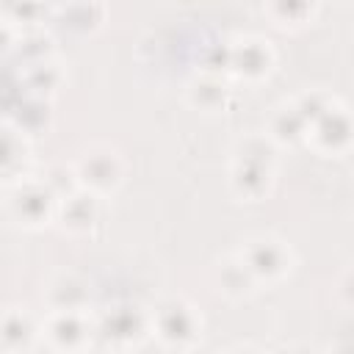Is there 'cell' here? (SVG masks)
<instances>
[{
  "mask_svg": "<svg viewBox=\"0 0 354 354\" xmlns=\"http://www.w3.org/2000/svg\"><path fill=\"white\" fill-rule=\"evenodd\" d=\"M277 183V144L268 136H246L232 152L230 185L243 202H260Z\"/></svg>",
  "mask_w": 354,
  "mask_h": 354,
  "instance_id": "cell-1",
  "label": "cell"
},
{
  "mask_svg": "<svg viewBox=\"0 0 354 354\" xmlns=\"http://www.w3.org/2000/svg\"><path fill=\"white\" fill-rule=\"evenodd\" d=\"M149 332L166 348H191L202 337V315L188 299L171 296L149 313Z\"/></svg>",
  "mask_w": 354,
  "mask_h": 354,
  "instance_id": "cell-2",
  "label": "cell"
},
{
  "mask_svg": "<svg viewBox=\"0 0 354 354\" xmlns=\"http://www.w3.org/2000/svg\"><path fill=\"white\" fill-rule=\"evenodd\" d=\"M238 257L243 260V266L249 268V274L254 277L257 285H277L282 282L293 266H296V254L293 249L277 238V235H257L249 238L241 249Z\"/></svg>",
  "mask_w": 354,
  "mask_h": 354,
  "instance_id": "cell-3",
  "label": "cell"
},
{
  "mask_svg": "<svg viewBox=\"0 0 354 354\" xmlns=\"http://www.w3.org/2000/svg\"><path fill=\"white\" fill-rule=\"evenodd\" d=\"M72 169H75L77 185L102 199L113 194L124 180V158L113 147H105V144L83 149L77 160L72 163Z\"/></svg>",
  "mask_w": 354,
  "mask_h": 354,
  "instance_id": "cell-4",
  "label": "cell"
},
{
  "mask_svg": "<svg viewBox=\"0 0 354 354\" xmlns=\"http://www.w3.org/2000/svg\"><path fill=\"white\" fill-rule=\"evenodd\" d=\"M149 335V313L138 304H113L102 310L94 321V337L108 348H130L138 346Z\"/></svg>",
  "mask_w": 354,
  "mask_h": 354,
  "instance_id": "cell-5",
  "label": "cell"
},
{
  "mask_svg": "<svg viewBox=\"0 0 354 354\" xmlns=\"http://www.w3.org/2000/svg\"><path fill=\"white\" fill-rule=\"evenodd\" d=\"M55 207H58V196L33 177H25L19 183L11 185L8 194V216L22 224V227H44L50 221H55Z\"/></svg>",
  "mask_w": 354,
  "mask_h": 354,
  "instance_id": "cell-6",
  "label": "cell"
},
{
  "mask_svg": "<svg viewBox=\"0 0 354 354\" xmlns=\"http://www.w3.org/2000/svg\"><path fill=\"white\" fill-rule=\"evenodd\" d=\"M304 141L318 152V155H346L351 147V113L348 108L335 100L324 113H318L310 124H307V136Z\"/></svg>",
  "mask_w": 354,
  "mask_h": 354,
  "instance_id": "cell-7",
  "label": "cell"
},
{
  "mask_svg": "<svg viewBox=\"0 0 354 354\" xmlns=\"http://www.w3.org/2000/svg\"><path fill=\"white\" fill-rule=\"evenodd\" d=\"M274 64H277V53L266 39L246 36V39H238V41L230 44L227 75H232L238 80L257 83V80L271 75Z\"/></svg>",
  "mask_w": 354,
  "mask_h": 354,
  "instance_id": "cell-8",
  "label": "cell"
},
{
  "mask_svg": "<svg viewBox=\"0 0 354 354\" xmlns=\"http://www.w3.org/2000/svg\"><path fill=\"white\" fill-rule=\"evenodd\" d=\"M41 337L53 348L77 351L91 343L94 321H88V313H77V310H47V321L41 324Z\"/></svg>",
  "mask_w": 354,
  "mask_h": 354,
  "instance_id": "cell-9",
  "label": "cell"
},
{
  "mask_svg": "<svg viewBox=\"0 0 354 354\" xmlns=\"http://www.w3.org/2000/svg\"><path fill=\"white\" fill-rule=\"evenodd\" d=\"M100 218H102V196H97V194H91V191L80 188V185L58 199L55 224L69 235L94 232Z\"/></svg>",
  "mask_w": 354,
  "mask_h": 354,
  "instance_id": "cell-10",
  "label": "cell"
},
{
  "mask_svg": "<svg viewBox=\"0 0 354 354\" xmlns=\"http://www.w3.org/2000/svg\"><path fill=\"white\" fill-rule=\"evenodd\" d=\"M30 163V144L17 124L0 122V185L25 180Z\"/></svg>",
  "mask_w": 354,
  "mask_h": 354,
  "instance_id": "cell-11",
  "label": "cell"
},
{
  "mask_svg": "<svg viewBox=\"0 0 354 354\" xmlns=\"http://www.w3.org/2000/svg\"><path fill=\"white\" fill-rule=\"evenodd\" d=\"M41 324L19 307L0 310V348L6 351H28L39 343Z\"/></svg>",
  "mask_w": 354,
  "mask_h": 354,
  "instance_id": "cell-12",
  "label": "cell"
},
{
  "mask_svg": "<svg viewBox=\"0 0 354 354\" xmlns=\"http://www.w3.org/2000/svg\"><path fill=\"white\" fill-rule=\"evenodd\" d=\"M44 301L47 310H77V313H88L91 304V290L88 282L77 274H55L47 288H44Z\"/></svg>",
  "mask_w": 354,
  "mask_h": 354,
  "instance_id": "cell-13",
  "label": "cell"
},
{
  "mask_svg": "<svg viewBox=\"0 0 354 354\" xmlns=\"http://www.w3.org/2000/svg\"><path fill=\"white\" fill-rule=\"evenodd\" d=\"M185 100L194 111H202V113H218L227 108V100H230V88H227V80L218 75V72H199L188 80L185 86Z\"/></svg>",
  "mask_w": 354,
  "mask_h": 354,
  "instance_id": "cell-14",
  "label": "cell"
},
{
  "mask_svg": "<svg viewBox=\"0 0 354 354\" xmlns=\"http://www.w3.org/2000/svg\"><path fill=\"white\" fill-rule=\"evenodd\" d=\"M213 285H216V293H221L230 301H243L260 288L238 254L224 257L213 266Z\"/></svg>",
  "mask_w": 354,
  "mask_h": 354,
  "instance_id": "cell-15",
  "label": "cell"
},
{
  "mask_svg": "<svg viewBox=\"0 0 354 354\" xmlns=\"http://www.w3.org/2000/svg\"><path fill=\"white\" fill-rule=\"evenodd\" d=\"M304 136H307V119L301 116V111L296 108L293 100L274 108V113L268 119V138L277 147H296L304 141Z\"/></svg>",
  "mask_w": 354,
  "mask_h": 354,
  "instance_id": "cell-16",
  "label": "cell"
},
{
  "mask_svg": "<svg viewBox=\"0 0 354 354\" xmlns=\"http://www.w3.org/2000/svg\"><path fill=\"white\" fill-rule=\"evenodd\" d=\"M266 14L282 30L307 28L318 14V0H266Z\"/></svg>",
  "mask_w": 354,
  "mask_h": 354,
  "instance_id": "cell-17",
  "label": "cell"
},
{
  "mask_svg": "<svg viewBox=\"0 0 354 354\" xmlns=\"http://www.w3.org/2000/svg\"><path fill=\"white\" fill-rule=\"evenodd\" d=\"M55 14L64 19V28H69L75 33H91L105 19V3L102 0H69Z\"/></svg>",
  "mask_w": 354,
  "mask_h": 354,
  "instance_id": "cell-18",
  "label": "cell"
},
{
  "mask_svg": "<svg viewBox=\"0 0 354 354\" xmlns=\"http://www.w3.org/2000/svg\"><path fill=\"white\" fill-rule=\"evenodd\" d=\"M25 86L30 91V97H41V100H50L61 80H64V69L61 64L50 55V58H41V61H33V64H25Z\"/></svg>",
  "mask_w": 354,
  "mask_h": 354,
  "instance_id": "cell-19",
  "label": "cell"
},
{
  "mask_svg": "<svg viewBox=\"0 0 354 354\" xmlns=\"http://www.w3.org/2000/svg\"><path fill=\"white\" fill-rule=\"evenodd\" d=\"M50 6L44 0H3V17L8 25H14L17 30H33L39 28V22L47 17Z\"/></svg>",
  "mask_w": 354,
  "mask_h": 354,
  "instance_id": "cell-20",
  "label": "cell"
},
{
  "mask_svg": "<svg viewBox=\"0 0 354 354\" xmlns=\"http://www.w3.org/2000/svg\"><path fill=\"white\" fill-rule=\"evenodd\" d=\"M14 50H17L19 55H25V64H33V61H41V58H50V55H53V39L44 36L39 28L22 30Z\"/></svg>",
  "mask_w": 354,
  "mask_h": 354,
  "instance_id": "cell-21",
  "label": "cell"
},
{
  "mask_svg": "<svg viewBox=\"0 0 354 354\" xmlns=\"http://www.w3.org/2000/svg\"><path fill=\"white\" fill-rule=\"evenodd\" d=\"M39 180H41L58 199L77 188V177H75L72 163H69V166H66V163H53V166L44 171V177H39Z\"/></svg>",
  "mask_w": 354,
  "mask_h": 354,
  "instance_id": "cell-22",
  "label": "cell"
},
{
  "mask_svg": "<svg viewBox=\"0 0 354 354\" xmlns=\"http://www.w3.org/2000/svg\"><path fill=\"white\" fill-rule=\"evenodd\" d=\"M337 97L335 94H326V91H318V88H310V91H304L301 97H296L293 102H296V108L301 111V116L307 119V124L318 116V113H324L332 102H335Z\"/></svg>",
  "mask_w": 354,
  "mask_h": 354,
  "instance_id": "cell-23",
  "label": "cell"
},
{
  "mask_svg": "<svg viewBox=\"0 0 354 354\" xmlns=\"http://www.w3.org/2000/svg\"><path fill=\"white\" fill-rule=\"evenodd\" d=\"M17 39H19V30L14 25H8L6 19H0V55H8L14 53L17 47Z\"/></svg>",
  "mask_w": 354,
  "mask_h": 354,
  "instance_id": "cell-24",
  "label": "cell"
},
{
  "mask_svg": "<svg viewBox=\"0 0 354 354\" xmlns=\"http://www.w3.org/2000/svg\"><path fill=\"white\" fill-rule=\"evenodd\" d=\"M44 3H47V6H50V11L55 14V11H61V8H64L69 0H44Z\"/></svg>",
  "mask_w": 354,
  "mask_h": 354,
  "instance_id": "cell-25",
  "label": "cell"
},
{
  "mask_svg": "<svg viewBox=\"0 0 354 354\" xmlns=\"http://www.w3.org/2000/svg\"><path fill=\"white\" fill-rule=\"evenodd\" d=\"M340 3H346V0H340Z\"/></svg>",
  "mask_w": 354,
  "mask_h": 354,
  "instance_id": "cell-26",
  "label": "cell"
}]
</instances>
